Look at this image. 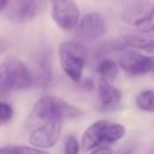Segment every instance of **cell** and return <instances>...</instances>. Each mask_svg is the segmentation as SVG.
<instances>
[{"label": "cell", "instance_id": "cell-1", "mask_svg": "<svg viewBox=\"0 0 154 154\" xmlns=\"http://www.w3.org/2000/svg\"><path fill=\"white\" fill-rule=\"evenodd\" d=\"M82 114V111L66 102L65 100L58 97V96H52V95H46L40 97L36 103L34 105L29 118H28V124H35V123H63L69 119L77 118Z\"/></svg>", "mask_w": 154, "mask_h": 154}, {"label": "cell", "instance_id": "cell-2", "mask_svg": "<svg viewBox=\"0 0 154 154\" xmlns=\"http://www.w3.org/2000/svg\"><path fill=\"white\" fill-rule=\"evenodd\" d=\"M34 83L32 72L18 58L8 57L0 63V90L5 95L10 91L28 89Z\"/></svg>", "mask_w": 154, "mask_h": 154}, {"label": "cell", "instance_id": "cell-3", "mask_svg": "<svg viewBox=\"0 0 154 154\" xmlns=\"http://www.w3.org/2000/svg\"><path fill=\"white\" fill-rule=\"evenodd\" d=\"M125 135V128L119 123H112L108 120H97L89 125L81 141V147L84 152L94 150L101 144H111L119 141Z\"/></svg>", "mask_w": 154, "mask_h": 154}, {"label": "cell", "instance_id": "cell-4", "mask_svg": "<svg viewBox=\"0 0 154 154\" xmlns=\"http://www.w3.org/2000/svg\"><path fill=\"white\" fill-rule=\"evenodd\" d=\"M88 59V51L82 41H65L59 47V61L63 71L73 82H78L82 77L83 69Z\"/></svg>", "mask_w": 154, "mask_h": 154}, {"label": "cell", "instance_id": "cell-5", "mask_svg": "<svg viewBox=\"0 0 154 154\" xmlns=\"http://www.w3.org/2000/svg\"><path fill=\"white\" fill-rule=\"evenodd\" d=\"M122 19L140 32H154V2L147 1L123 7Z\"/></svg>", "mask_w": 154, "mask_h": 154}, {"label": "cell", "instance_id": "cell-6", "mask_svg": "<svg viewBox=\"0 0 154 154\" xmlns=\"http://www.w3.org/2000/svg\"><path fill=\"white\" fill-rule=\"evenodd\" d=\"M28 141L31 146L45 149L53 147L60 138L63 123H35L28 125Z\"/></svg>", "mask_w": 154, "mask_h": 154}, {"label": "cell", "instance_id": "cell-7", "mask_svg": "<svg viewBox=\"0 0 154 154\" xmlns=\"http://www.w3.org/2000/svg\"><path fill=\"white\" fill-rule=\"evenodd\" d=\"M106 32V23L103 17L97 12L85 14L75 26V37L82 42H91L101 37Z\"/></svg>", "mask_w": 154, "mask_h": 154}, {"label": "cell", "instance_id": "cell-8", "mask_svg": "<svg viewBox=\"0 0 154 154\" xmlns=\"http://www.w3.org/2000/svg\"><path fill=\"white\" fill-rule=\"evenodd\" d=\"M53 20L64 30H72L79 20V10L73 0H51Z\"/></svg>", "mask_w": 154, "mask_h": 154}, {"label": "cell", "instance_id": "cell-9", "mask_svg": "<svg viewBox=\"0 0 154 154\" xmlns=\"http://www.w3.org/2000/svg\"><path fill=\"white\" fill-rule=\"evenodd\" d=\"M119 65L129 75L140 76L154 69V58L146 57L135 51H126L120 57Z\"/></svg>", "mask_w": 154, "mask_h": 154}, {"label": "cell", "instance_id": "cell-10", "mask_svg": "<svg viewBox=\"0 0 154 154\" xmlns=\"http://www.w3.org/2000/svg\"><path fill=\"white\" fill-rule=\"evenodd\" d=\"M37 8V0H8L5 12L11 22L26 23L36 16Z\"/></svg>", "mask_w": 154, "mask_h": 154}, {"label": "cell", "instance_id": "cell-11", "mask_svg": "<svg viewBox=\"0 0 154 154\" xmlns=\"http://www.w3.org/2000/svg\"><path fill=\"white\" fill-rule=\"evenodd\" d=\"M99 91V99H100V106L105 111H109L116 108L120 100H122V93L118 88H116L109 81L101 78L97 85Z\"/></svg>", "mask_w": 154, "mask_h": 154}, {"label": "cell", "instance_id": "cell-12", "mask_svg": "<svg viewBox=\"0 0 154 154\" xmlns=\"http://www.w3.org/2000/svg\"><path fill=\"white\" fill-rule=\"evenodd\" d=\"M150 32H142L140 34H131L123 37V42L125 46L146 49V51H154V36L149 35Z\"/></svg>", "mask_w": 154, "mask_h": 154}, {"label": "cell", "instance_id": "cell-13", "mask_svg": "<svg viewBox=\"0 0 154 154\" xmlns=\"http://www.w3.org/2000/svg\"><path fill=\"white\" fill-rule=\"evenodd\" d=\"M36 77L37 82L40 84H47L51 81L52 77V69H51V60L47 53H43L38 57L37 64H36Z\"/></svg>", "mask_w": 154, "mask_h": 154}, {"label": "cell", "instance_id": "cell-14", "mask_svg": "<svg viewBox=\"0 0 154 154\" xmlns=\"http://www.w3.org/2000/svg\"><path fill=\"white\" fill-rule=\"evenodd\" d=\"M97 72L101 76V78L112 82L116 79V77L118 75V65L116 61H113L111 59H105L99 64Z\"/></svg>", "mask_w": 154, "mask_h": 154}, {"label": "cell", "instance_id": "cell-15", "mask_svg": "<svg viewBox=\"0 0 154 154\" xmlns=\"http://www.w3.org/2000/svg\"><path fill=\"white\" fill-rule=\"evenodd\" d=\"M136 106L147 112H154V90L146 89L136 96Z\"/></svg>", "mask_w": 154, "mask_h": 154}, {"label": "cell", "instance_id": "cell-16", "mask_svg": "<svg viewBox=\"0 0 154 154\" xmlns=\"http://www.w3.org/2000/svg\"><path fill=\"white\" fill-rule=\"evenodd\" d=\"M43 149L36 147H25V146H6L0 147V153H42Z\"/></svg>", "mask_w": 154, "mask_h": 154}, {"label": "cell", "instance_id": "cell-17", "mask_svg": "<svg viewBox=\"0 0 154 154\" xmlns=\"http://www.w3.org/2000/svg\"><path fill=\"white\" fill-rule=\"evenodd\" d=\"M13 117V109L8 103L0 101V125L6 124Z\"/></svg>", "mask_w": 154, "mask_h": 154}, {"label": "cell", "instance_id": "cell-18", "mask_svg": "<svg viewBox=\"0 0 154 154\" xmlns=\"http://www.w3.org/2000/svg\"><path fill=\"white\" fill-rule=\"evenodd\" d=\"M79 150V143L75 136H69L65 143V153L67 154H76Z\"/></svg>", "mask_w": 154, "mask_h": 154}, {"label": "cell", "instance_id": "cell-19", "mask_svg": "<svg viewBox=\"0 0 154 154\" xmlns=\"http://www.w3.org/2000/svg\"><path fill=\"white\" fill-rule=\"evenodd\" d=\"M119 4L123 5V7H128V6H132L136 4H141V2H147V1H152V0H118Z\"/></svg>", "mask_w": 154, "mask_h": 154}, {"label": "cell", "instance_id": "cell-20", "mask_svg": "<svg viewBox=\"0 0 154 154\" xmlns=\"http://www.w3.org/2000/svg\"><path fill=\"white\" fill-rule=\"evenodd\" d=\"M8 47H10L8 41L6 38H4V37H0V55L4 54L8 49Z\"/></svg>", "mask_w": 154, "mask_h": 154}, {"label": "cell", "instance_id": "cell-21", "mask_svg": "<svg viewBox=\"0 0 154 154\" xmlns=\"http://www.w3.org/2000/svg\"><path fill=\"white\" fill-rule=\"evenodd\" d=\"M93 152H94V153H111L112 149L108 147V144H101V146L96 147Z\"/></svg>", "mask_w": 154, "mask_h": 154}, {"label": "cell", "instance_id": "cell-22", "mask_svg": "<svg viewBox=\"0 0 154 154\" xmlns=\"http://www.w3.org/2000/svg\"><path fill=\"white\" fill-rule=\"evenodd\" d=\"M7 2H8V0H0V12H1L2 10H5Z\"/></svg>", "mask_w": 154, "mask_h": 154}, {"label": "cell", "instance_id": "cell-23", "mask_svg": "<svg viewBox=\"0 0 154 154\" xmlns=\"http://www.w3.org/2000/svg\"><path fill=\"white\" fill-rule=\"evenodd\" d=\"M4 96H5V94H4V93L0 90V99H1V97H4Z\"/></svg>", "mask_w": 154, "mask_h": 154}, {"label": "cell", "instance_id": "cell-24", "mask_svg": "<svg viewBox=\"0 0 154 154\" xmlns=\"http://www.w3.org/2000/svg\"><path fill=\"white\" fill-rule=\"evenodd\" d=\"M153 71H154V69H153Z\"/></svg>", "mask_w": 154, "mask_h": 154}]
</instances>
